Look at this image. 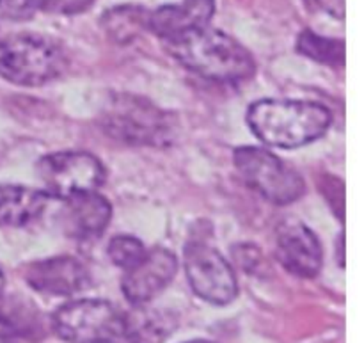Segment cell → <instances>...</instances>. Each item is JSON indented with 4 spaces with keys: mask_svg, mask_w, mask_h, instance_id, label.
<instances>
[{
    "mask_svg": "<svg viewBox=\"0 0 364 343\" xmlns=\"http://www.w3.org/2000/svg\"><path fill=\"white\" fill-rule=\"evenodd\" d=\"M36 173L46 194L59 199L96 192L105 178L100 160L84 152H59L43 157Z\"/></svg>",
    "mask_w": 364,
    "mask_h": 343,
    "instance_id": "obj_7",
    "label": "cell"
},
{
    "mask_svg": "<svg viewBox=\"0 0 364 343\" xmlns=\"http://www.w3.org/2000/svg\"><path fill=\"white\" fill-rule=\"evenodd\" d=\"M0 13L11 20H28L34 14L25 0H0Z\"/></svg>",
    "mask_w": 364,
    "mask_h": 343,
    "instance_id": "obj_21",
    "label": "cell"
},
{
    "mask_svg": "<svg viewBox=\"0 0 364 343\" xmlns=\"http://www.w3.org/2000/svg\"><path fill=\"white\" fill-rule=\"evenodd\" d=\"M183 260L188 283L203 301L223 306L237 297L233 269L215 248L203 241H192L185 248Z\"/></svg>",
    "mask_w": 364,
    "mask_h": 343,
    "instance_id": "obj_8",
    "label": "cell"
},
{
    "mask_svg": "<svg viewBox=\"0 0 364 343\" xmlns=\"http://www.w3.org/2000/svg\"><path fill=\"white\" fill-rule=\"evenodd\" d=\"M46 209L45 192L20 185H0V226L21 228Z\"/></svg>",
    "mask_w": 364,
    "mask_h": 343,
    "instance_id": "obj_14",
    "label": "cell"
},
{
    "mask_svg": "<svg viewBox=\"0 0 364 343\" xmlns=\"http://www.w3.org/2000/svg\"><path fill=\"white\" fill-rule=\"evenodd\" d=\"M235 262L245 270H251L252 267L258 263L259 260V251L255 248V246H238L233 253Z\"/></svg>",
    "mask_w": 364,
    "mask_h": 343,
    "instance_id": "obj_22",
    "label": "cell"
},
{
    "mask_svg": "<svg viewBox=\"0 0 364 343\" xmlns=\"http://www.w3.org/2000/svg\"><path fill=\"white\" fill-rule=\"evenodd\" d=\"M0 343H13V342H11L7 337H4V334H0Z\"/></svg>",
    "mask_w": 364,
    "mask_h": 343,
    "instance_id": "obj_24",
    "label": "cell"
},
{
    "mask_svg": "<svg viewBox=\"0 0 364 343\" xmlns=\"http://www.w3.org/2000/svg\"><path fill=\"white\" fill-rule=\"evenodd\" d=\"M2 294H4V276L0 273V301H2Z\"/></svg>",
    "mask_w": 364,
    "mask_h": 343,
    "instance_id": "obj_23",
    "label": "cell"
},
{
    "mask_svg": "<svg viewBox=\"0 0 364 343\" xmlns=\"http://www.w3.org/2000/svg\"><path fill=\"white\" fill-rule=\"evenodd\" d=\"M277 260L288 273L315 278L322 269V246L316 235L299 221H287L277 231Z\"/></svg>",
    "mask_w": 364,
    "mask_h": 343,
    "instance_id": "obj_10",
    "label": "cell"
},
{
    "mask_svg": "<svg viewBox=\"0 0 364 343\" xmlns=\"http://www.w3.org/2000/svg\"><path fill=\"white\" fill-rule=\"evenodd\" d=\"M306 7L311 11L329 14L331 18L343 20L345 18V0H304Z\"/></svg>",
    "mask_w": 364,
    "mask_h": 343,
    "instance_id": "obj_20",
    "label": "cell"
},
{
    "mask_svg": "<svg viewBox=\"0 0 364 343\" xmlns=\"http://www.w3.org/2000/svg\"><path fill=\"white\" fill-rule=\"evenodd\" d=\"M32 13L43 11L52 14H77L84 13L95 0H25Z\"/></svg>",
    "mask_w": 364,
    "mask_h": 343,
    "instance_id": "obj_19",
    "label": "cell"
},
{
    "mask_svg": "<svg viewBox=\"0 0 364 343\" xmlns=\"http://www.w3.org/2000/svg\"><path fill=\"white\" fill-rule=\"evenodd\" d=\"M176 270V256L169 249L155 248L146 251L132 269L124 270L121 290L134 306L148 305L173 281Z\"/></svg>",
    "mask_w": 364,
    "mask_h": 343,
    "instance_id": "obj_9",
    "label": "cell"
},
{
    "mask_svg": "<svg viewBox=\"0 0 364 343\" xmlns=\"http://www.w3.org/2000/svg\"><path fill=\"white\" fill-rule=\"evenodd\" d=\"M27 283L34 290L48 295H73L89 285V273L73 256H55L28 265Z\"/></svg>",
    "mask_w": 364,
    "mask_h": 343,
    "instance_id": "obj_11",
    "label": "cell"
},
{
    "mask_svg": "<svg viewBox=\"0 0 364 343\" xmlns=\"http://www.w3.org/2000/svg\"><path fill=\"white\" fill-rule=\"evenodd\" d=\"M112 217V206L96 192L66 199L63 212L64 231L77 241H92L105 231Z\"/></svg>",
    "mask_w": 364,
    "mask_h": 343,
    "instance_id": "obj_13",
    "label": "cell"
},
{
    "mask_svg": "<svg viewBox=\"0 0 364 343\" xmlns=\"http://www.w3.org/2000/svg\"><path fill=\"white\" fill-rule=\"evenodd\" d=\"M233 164L242 180L267 201L288 205L304 194L301 174L267 149L255 146L235 149Z\"/></svg>",
    "mask_w": 364,
    "mask_h": 343,
    "instance_id": "obj_5",
    "label": "cell"
},
{
    "mask_svg": "<svg viewBox=\"0 0 364 343\" xmlns=\"http://www.w3.org/2000/svg\"><path fill=\"white\" fill-rule=\"evenodd\" d=\"M167 52L187 70L217 82H240L252 77L255 59L244 45L217 28L201 27L164 41Z\"/></svg>",
    "mask_w": 364,
    "mask_h": 343,
    "instance_id": "obj_1",
    "label": "cell"
},
{
    "mask_svg": "<svg viewBox=\"0 0 364 343\" xmlns=\"http://www.w3.org/2000/svg\"><path fill=\"white\" fill-rule=\"evenodd\" d=\"M52 326L68 343H114L123 338L124 315L107 301L80 299L60 306Z\"/></svg>",
    "mask_w": 364,
    "mask_h": 343,
    "instance_id": "obj_6",
    "label": "cell"
},
{
    "mask_svg": "<svg viewBox=\"0 0 364 343\" xmlns=\"http://www.w3.org/2000/svg\"><path fill=\"white\" fill-rule=\"evenodd\" d=\"M176 326L178 319L171 312L135 306L134 312L124 315L123 338L130 343H164Z\"/></svg>",
    "mask_w": 364,
    "mask_h": 343,
    "instance_id": "obj_15",
    "label": "cell"
},
{
    "mask_svg": "<svg viewBox=\"0 0 364 343\" xmlns=\"http://www.w3.org/2000/svg\"><path fill=\"white\" fill-rule=\"evenodd\" d=\"M102 127L114 139L134 146L162 148L174 139L171 114L135 95L112 96L102 110Z\"/></svg>",
    "mask_w": 364,
    "mask_h": 343,
    "instance_id": "obj_3",
    "label": "cell"
},
{
    "mask_svg": "<svg viewBox=\"0 0 364 343\" xmlns=\"http://www.w3.org/2000/svg\"><path fill=\"white\" fill-rule=\"evenodd\" d=\"M66 57L57 43L38 34H13L0 41V77L36 88L59 77Z\"/></svg>",
    "mask_w": 364,
    "mask_h": 343,
    "instance_id": "obj_4",
    "label": "cell"
},
{
    "mask_svg": "<svg viewBox=\"0 0 364 343\" xmlns=\"http://www.w3.org/2000/svg\"><path fill=\"white\" fill-rule=\"evenodd\" d=\"M149 13L142 7L124 6L110 9L103 14L102 25L107 36L117 43H127L139 36L142 28H148Z\"/></svg>",
    "mask_w": 364,
    "mask_h": 343,
    "instance_id": "obj_16",
    "label": "cell"
},
{
    "mask_svg": "<svg viewBox=\"0 0 364 343\" xmlns=\"http://www.w3.org/2000/svg\"><path fill=\"white\" fill-rule=\"evenodd\" d=\"M331 120L327 107L299 100H259L247 112L256 137L276 148H299L316 141L326 134Z\"/></svg>",
    "mask_w": 364,
    "mask_h": 343,
    "instance_id": "obj_2",
    "label": "cell"
},
{
    "mask_svg": "<svg viewBox=\"0 0 364 343\" xmlns=\"http://www.w3.org/2000/svg\"><path fill=\"white\" fill-rule=\"evenodd\" d=\"M107 251H109L110 260L117 267L128 270L144 256L146 249L142 246V242L137 241L135 237H130V235H117V237H114L110 241Z\"/></svg>",
    "mask_w": 364,
    "mask_h": 343,
    "instance_id": "obj_18",
    "label": "cell"
},
{
    "mask_svg": "<svg viewBox=\"0 0 364 343\" xmlns=\"http://www.w3.org/2000/svg\"><path fill=\"white\" fill-rule=\"evenodd\" d=\"M297 50L302 56L327 64V66H343L345 64V41L334 38H326L313 31H302L297 39Z\"/></svg>",
    "mask_w": 364,
    "mask_h": 343,
    "instance_id": "obj_17",
    "label": "cell"
},
{
    "mask_svg": "<svg viewBox=\"0 0 364 343\" xmlns=\"http://www.w3.org/2000/svg\"><path fill=\"white\" fill-rule=\"evenodd\" d=\"M215 11V0H183L181 4L162 6L149 13L148 28L162 41L178 38L185 32L208 27Z\"/></svg>",
    "mask_w": 364,
    "mask_h": 343,
    "instance_id": "obj_12",
    "label": "cell"
},
{
    "mask_svg": "<svg viewBox=\"0 0 364 343\" xmlns=\"http://www.w3.org/2000/svg\"><path fill=\"white\" fill-rule=\"evenodd\" d=\"M188 343H213V342H205V340H196V342H188Z\"/></svg>",
    "mask_w": 364,
    "mask_h": 343,
    "instance_id": "obj_25",
    "label": "cell"
}]
</instances>
